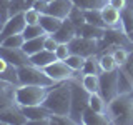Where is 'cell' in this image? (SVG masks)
<instances>
[{"label":"cell","mask_w":133,"mask_h":125,"mask_svg":"<svg viewBox=\"0 0 133 125\" xmlns=\"http://www.w3.org/2000/svg\"><path fill=\"white\" fill-rule=\"evenodd\" d=\"M85 60H87V58H85V57H82V55H77V53H70V55L66 57L63 62L73 70V72H78V70H82V68H83V65H85Z\"/></svg>","instance_id":"f546056e"},{"label":"cell","mask_w":133,"mask_h":125,"mask_svg":"<svg viewBox=\"0 0 133 125\" xmlns=\"http://www.w3.org/2000/svg\"><path fill=\"white\" fill-rule=\"evenodd\" d=\"M72 2L82 10H102L108 3V0H72Z\"/></svg>","instance_id":"cb8c5ba5"},{"label":"cell","mask_w":133,"mask_h":125,"mask_svg":"<svg viewBox=\"0 0 133 125\" xmlns=\"http://www.w3.org/2000/svg\"><path fill=\"white\" fill-rule=\"evenodd\" d=\"M43 70H45V73H47L48 77H52L55 82L68 80V78H73V75H75V72L65 64L63 60H57V62H53V64H50V65H47V67H43Z\"/></svg>","instance_id":"30bf717a"},{"label":"cell","mask_w":133,"mask_h":125,"mask_svg":"<svg viewBox=\"0 0 133 125\" xmlns=\"http://www.w3.org/2000/svg\"><path fill=\"white\" fill-rule=\"evenodd\" d=\"M110 123L131 125L133 123V93H120L107 103Z\"/></svg>","instance_id":"7a4b0ae2"},{"label":"cell","mask_w":133,"mask_h":125,"mask_svg":"<svg viewBox=\"0 0 133 125\" xmlns=\"http://www.w3.org/2000/svg\"><path fill=\"white\" fill-rule=\"evenodd\" d=\"M105 32H107V28L97 27V25H91V23H85L80 28L78 35H83V37H87V39H93V40H103Z\"/></svg>","instance_id":"44dd1931"},{"label":"cell","mask_w":133,"mask_h":125,"mask_svg":"<svg viewBox=\"0 0 133 125\" xmlns=\"http://www.w3.org/2000/svg\"><path fill=\"white\" fill-rule=\"evenodd\" d=\"M0 122L7 125H23L28 122V118L25 117L18 103H14L12 107H8L7 110H3L0 114Z\"/></svg>","instance_id":"7c38bea8"},{"label":"cell","mask_w":133,"mask_h":125,"mask_svg":"<svg viewBox=\"0 0 133 125\" xmlns=\"http://www.w3.org/2000/svg\"><path fill=\"white\" fill-rule=\"evenodd\" d=\"M40 12L35 10L33 7H30L27 12H25V20H27V23H38L40 22Z\"/></svg>","instance_id":"8d00e7d4"},{"label":"cell","mask_w":133,"mask_h":125,"mask_svg":"<svg viewBox=\"0 0 133 125\" xmlns=\"http://www.w3.org/2000/svg\"><path fill=\"white\" fill-rule=\"evenodd\" d=\"M122 68H123L125 72H127V73H128V75H130V77L133 78V50L130 52V55H128L127 62H125V64L122 65Z\"/></svg>","instance_id":"ab89813d"},{"label":"cell","mask_w":133,"mask_h":125,"mask_svg":"<svg viewBox=\"0 0 133 125\" xmlns=\"http://www.w3.org/2000/svg\"><path fill=\"white\" fill-rule=\"evenodd\" d=\"M83 14H85V20H87V23L97 25V27H102V28H108V27H107V23L103 22L102 10H83Z\"/></svg>","instance_id":"4316f807"},{"label":"cell","mask_w":133,"mask_h":125,"mask_svg":"<svg viewBox=\"0 0 133 125\" xmlns=\"http://www.w3.org/2000/svg\"><path fill=\"white\" fill-rule=\"evenodd\" d=\"M50 123H58V125H65V123H75L70 115H52L50 117Z\"/></svg>","instance_id":"f35d334b"},{"label":"cell","mask_w":133,"mask_h":125,"mask_svg":"<svg viewBox=\"0 0 133 125\" xmlns=\"http://www.w3.org/2000/svg\"><path fill=\"white\" fill-rule=\"evenodd\" d=\"M25 43V37L22 33H15V35H10L7 37V39H3L0 42V45H3V47H10V48H22Z\"/></svg>","instance_id":"f1b7e54d"},{"label":"cell","mask_w":133,"mask_h":125,"mask_svg":"<svg viewBox=\"0 0 133 125\" xmlns=\"http://www.w3.org/2000/svg\"><path fill=\"white\" fill-rule=\"evenodd\" d=\"M57 47H58V42L53 39V35H48V33H47V37H45V48L55 52Z\"/></svg>","instance_id":"b9f144b4"},{"label":"cell","mask_w":133,"mask_h":125,"mask_svg":"<svg viewBox=\"0 0 133 125\" xmlns=\"http://www.w3.org/2000/svg\"><path fill=\"white\" fill-rule=\"evenodd\" d=\"M25 25H27V20H25V14H18V15H12L10 18L3 23V28L0 32V42L3 39L10 35H15V33H22Z\"/></svg>","instance_id":"8fae6325"},{"label":"cell","mask_w":133,"mask_h":125,"mask_svg":"<svg viewBox=\"0 0 133 125\" xmlns=\"http://www.w3.org/2000/svg\"><path fill=\"white\" fill-rule=\"evenodd\" d=\"M33 2H35V0H28V3H30V5H32V3H33Z\"/></svg>","instance_id":"bcb514c9"},{"label":"cell","mask_w":133,"mask_h":125,"mask_svg":"<svg viewBox=\"0 0 133 125\" xmlns=\"http://www.w3.org/2000/svg\"><path fill=\"white\" fill-rule=\"evenodd\" d=\"M18 72V82L20 85H40V87H53L55 80L45 73L43 68L35 65H23L17 68Z\"/></svg>","instance_id":"277c9868"},{"label":"cell","mask_w":133,"mask_h":125,"mask_svg":"<svg viewBox=\"0 0 133 125\" xmlns=\"http://www.w3.org/2000/svg\"><path fill=\"white\" fill-rule=\"evenodd\" d=\"M7 92H8V90H0V114H2L3 110H7L8 107L14 105L15 97H10ZM15 103H17V102H15Z\"/></svg>","instance_id":"d590c367"},{"label":"cell","mask_w":133,"mask_h":125,"mask_svg":"<svg viewBox=\"0 0 133 125\" xmlns=\"http://www.w3.org/2000/svg\"><path fill=\"white\" fill-rule=\"evenodd\" d=\"M82 123L85 125H107L110 123V118L105 112H97L93 108L87 107L85 112H83V117H82Z\"/></svg>","instance_id":"9a60e30c"},{"label":"cell","mask_w":133,"mask_h":125,"mask_svg":"<svg viewBox=\"0 0 133 125\" xmlns=\"http://www.w3.org/2000/svg\"><path fill=\"white\" fill-rule=\"evenodd\" d=\"M120 93H133V78L122 67H118V95Z\"/></svg>","instance_id":"7402d4cb"},{"label":"cell","mask_w":133,"mask_h":125,"mask_svg":"<svg viewBox=\"0 0 133 125\" xmlns=\"http://www.w3.org/2000/svg\"><path fill=\"white\" fill-rule=\"evenodd\" d=\"M14 85H10L8 82H5V80H2L0 78V90H8V89H12Z\"/></svg>","instance_id":"ee69618b"},{"label":"cell","mask_w":133,"mask_h":125,"mask_svg":"<svg viewBox=\"0 0 133 125\" xmlns=\"http://www.w3.org/2000/svg\"><path fill=\"white\" fill-rule=\"evenodd\" d=\"M98 64H100V68H102L103 72H111V70L118 68V64L115 62L113 55H110V53H103V55L98 58Z\"/></svg>","instance_id":"4dcf8cb0"},{"label":"cell","mask_w":133,"mask_h":125,"mask_svg":"<svg viewBox=\"0 0 133 125\" xmlns=\"http://www.w3.org/2000/svg\"><path fill=\"white\" fill-rule=\"evenodd\" d=\"M111 55H113L115 62L118 64V67H122L125 62H127V58H128V55H130V52H128V50L125 48V47H122V45H116Z\"/></svg>","instance_id":"836d02e7"},{"label":"cell","mask_w":133,"mask_h":125,"mask_svg":"<svg viewBox=\"0 0 133 125\" xmlns=\"http://www.w3.org/2000/svg\"><path fill=\"white\" fill-rule=\"evenodd\" d=\"M108 5L118 8V10H123V8L127 7V2H125V0H108Z\"/></svg>","instance_id":"7bdbcfd3"},{"label":"cell","mask_w":133,"mask_h":125,"mask_svg":"<svg viewBox=\"0 0 133 125\" xmlns=\"http://www.w3.org/2000/svg\"><path fill=\"white\" fill-rule=\"evenodd\" d=\"M32 5L28 3V0H10V17L12 15H18L25 14Z\"/></svg>","instance_id":"1f68e13d"},{"label":"cell","mask_w":133,"mask_h":125,"mask_svg":"<svg viewBox=\"0 0 133 125\" xmlns=\"http://www.w3.org/2000/svg\"><path fill=\"white\" fill-rule=\"evenodd\" d=\"M70 102H72V83H70L68 78V80L58 83V85L50 87L42 103L53 115H68Z\"/></svg>","instance_id":"6da1fadb"},{"label":"cell","mask_w":133,"mask_h":125,"mask_svg":"<svg viewBox=\"0 0 133 125\" xmlns=\"http://www.w3.org/2000/svg\"><path fill=\"white\" fill-rule=\"evenodd\" d=\"M82 85L85 87L90 93H97L100 90V78L98 73H85V77L82 78Z\"/></svg>","instance_id":"d4e9b609"},{"label":"cell","mask_w":133,"mask_h":125,"mask_svg":"<svg viewBox=\"0 0 133 125\" xmlns=\"http://www.w3.org/2000/svg\"><path fill=\"white\" fill-rule=\"evenodd\" d=\"M0 78L5 80V82H8L10 85H20L17 67H14L12 64H8L3 57H0Z\"/></svg>","instance_id":"2e32d148"},{"label":"cell","mask_w":133,"mask_h":125,"mask_svg":"<svg viewBox=\"0 0 133 125\" xmlns=\"http://www.w3.org/2000/svg\"><path fill=\"white\" fill-rule=\"evenodd\" d=\"M20 108L25 114V117L28 118V122H35V123H50V117L53 115L43 103L27 105V107H20Z\"/></svg>","instance_id":"9c48e42d"},{"label":"cell","mask_w":133,"mask_h":125,"mask_svg":"<svg viewBox=\"0 0 133 125\" xmlns=\"http://www.w3.org/2000/svg\"><path fill=\"white\" fill-rule=\"evenodd\" d=\"M70 83H72V102H70L68 115L75 123H82L83 112H85V108L88 107V102H90V92L78 82L72 80V78H70Z\"/></svg>","instance_id":"3957f363"},{"label":"cell","mask_w":133,"mask_h":125,"mask_svg":"<svg viewBox=\"0 0 133 125\" xmlns=\"http://www.w3.org/2000/svg\"><path fill=\"white\" fill-rule=\"evenodd\" d=\"M50 87H40V85H20L14 92L15 102L20 107L27 105H38L43 102L45 95H47Z\"/></svg>","instance_id":"5b68a950"},{"label":"cell","mask_w":133,"mask_h":125,"mask_svg":"<svg viewBox=\"0 0 133 125\" xmlns=\"http://www.w3.org/2000/svg\"><path fill=\"white\" fill-rule=\"evenodd\" d=\"M66 18H68L70 22H72L75 27H77V30H78V32H80V28L87 23L83 10H82V8H78V7H75V5H73L72 10H70V14H68V17H66Z\"/></svg>","instance_id":"484cf974"},{"label":"cell","mask_w":133,"mask_h":125,"mask_svg":"<svg viewBox=\"0 0 133 125\" xmlns=\"http://www.w3.org/2000/svg\"><path fill=\"white\" fill-rule=\"evenodd\" d=\"M32 7L35 8V10H38L40 14H47V8H48V2H47V0H35V2L32 3Z\"/></svg>","instance_id":"60d3db41"},{"label":"cell","mask_w":133,"mask_h":125,"mask_svg":"<svg viewBox=\"0 0 133 125\" xmlns=\"http://www.w3.org/2000/svg\"><path fill=\"white\" fill-rule=\"evenodd\" d=\"M55 55H57L58 60H65V58L70 55L68 43H58V47H57V50H55Z\"/></svg>","instance_id":"74e56055"},{"label":"cell","mask_w":133,"mask_h":125,"mask_svg":"<svg viewBox=\"0 0 133 125\" xmlns=\"http://www.w3.org/2000/svg\"><path fill=\"white\" fill-rule=\"evenodd\" d=\"M47 2H48V3H50V2H53V0H47Z\"/></svg>","instance_id":"7dc6e473"},{"label":"cell","mask_w":133,"mask_h":125,"mask_svg":"<svg viewBox=\"0 0 133 125\" xmlns=\"http://www.w3.org/2000/svg\"><path fill=\"white\" fill-rule=\"evenodd\" d=\"M68 48H70V53H77V55H82V57H91V55H97L98 53V40H93V39H87L83 35H77L75 39H72L68 42Z\"/></svg>","instance_id":"52a82bcc"},{"label":"cell","mask_w":133,"mask_h":125,"mask_svg":"<svg viewBox=\"0 0 133 125\" xmlns=\"http://www.w3.org/2000/svg\"><path fill=\"white\" fill-rule=\"evenodd\" d=\"M88 107L90 108H93V110H97V112H105V108H107V102L103 100V97L98 93H90V102H88Z\"/></svg>","instance_id":"d6a6232c"},{"label":"cell","mask_w":133,"mask_h":125,"mask_svg":"<svg viewBox=\"0 0 133 125\" xmlns=\"http://www.w3.org/2000/svg\"><path fill=\"white\" fill-rule=\"evenodd\" d=\"M120 14H122V10H118V8L111 7V5H107L102 8V17H103V22L107 23V27H116V25L120 23Z\"/></svg>","instance_id":"d6986e66"},{"label":"cell","mask_w":133,"mask_h":125,"mask_svg":"<svg viewBox=\"0 0 133 125\" xmlns=\"http://www.w3.org/2000/svg\"><path fill=\"white\" fill-rule=\"evenodd\" d=\"M62 22H63V20L58 18V17H53V15H50V14H42L38 23L43 27V30L47 32L48 35H52V33H55L58 28H60Z\"/></svg>","instance_id":"ac0fdd59"},{"label":"cell","mask_w":133,"mask_h":125,"mask_svg":"<svg viewBox=\"0 0 133 125\" xmlns=\"http://www.w3.org/2000/svg\"><path fill=\"white\" fill-rule=\"evenodd\" d=\"M2 28H3V23H2V22H0V32H2Z\"/></svg>","instance_id":"f6af8a7d"},{"label":"cell","mask_w":133,"mask_h":125,"mask_svg":"<svg viewBox=\"0 0 133 125\" xmlns=\"http://www.w3.org/2000/svg\"><path fill=\"white\" fill-rule=\"evenodd\" d=\"M43 27L40 23H27L22 32V35L25 37V40H30V39H35V37H40V35H45Z\"/></svg>","instance_id":"83f0119b"},{"label":"cell","mask_w":133,"mask_h":125,"mask_svg":"<svg viewBox=\"0 0 133 125\" xmlns=\"http://www.w3.org/2000/svg\"><path fill=\"white\" fill-rule=\"evenodd\" d=\"M120 23H122L127 37L133 42V8H127V7L123 8L122 14H120Z\"/></svg>","instance_id":"ffe728a7"},{"label":"cell","mask_w":133,"mask_h":125,"mask_svg":"<svg viewBox=\"0 0 133 125\" xmlns=\"http://www.w3.org/2000/svg\"><path fill=\"white\" fill-rule=\"evenodd\" d=\"M95 55H91V57H87V60H85V65H83V73H100L102 72V68H100V64L97 60L93 58Z\"/></svg>","instance_id":"e575fe53"},{"label":"cell","mask_w":133,"mask_h":125,"mask_svg":"<svg viewBox=\"0 0 133 125\" xmlns=\"http://www.w3.org/2000/svg\"><path fill=\"white\" fill-rule=\"evenodd\" d=\"M0 57H3L8 64H12L17 68L23 65H32L30 55L27 52H23V48H10V47L0 45Z\"/></svg>","instance_id":"ba28073f"},{"label":"cell","mask_w":133,"mask_h":125,"mask_svg":"<svg viewBox=\"0 0 133 125\" xmlns=\"http://www.w3.org/2000/svg\"><path fill=\"white\" fill-rule=\"evenodd\" d=\"M57 60H58V58H57V55H55V52L47 50V48H43V50H40V52H37V53H33V55H30L32 65L40 67V68H43V67L53 64V62H57Z\"/></svg>","instance_id":"e0dca14e"},{"label":"cell","mask_w":133,"mask_h":125,"mask_svg":"<svg viewBox=\"0 0 133 125\" xmlns=\"http://www.w3.org/2000/svg\"><path fill=\"white\" fill-rule=\"evenodd\" d=\"M100 90L98 93L103 97V100L108 103L111 102L116 95H118V68L111 70V72H100Z\"/></svg>","instance_id":"8992f818"},{"label":"cell","mask_w":133,"mask_h":125,"mask_svg":"<svg viewBox=\"0 0 133 125\" xmlns=\"http://www.w3.org/2000/svg\"><path fill=\"white\" fill-rule=\"evenodd\" d=\"M73 8V2L72 0H53V2L48 3V8H47V14L53 15V17H58V18H66L70 14V10Z\"/></svg>","instance_id":"5bb4252c"},{"label":"cell","mask_w":133,"mask_h":125,"mask_svg":"<svg viewBox=\"0 0 133 125\" xmlns=\"http://www.w3.org/2000/svg\"><path fill=\"white\" fill-rule=\"evenodd\" d=\"M52 35H53V39H55L58 43H68L72 39H75V37L78 35V30L68 18H63L60 28H58L55 33H52Z\"/></svg>","instance_id":"4fadbf2b"},{"label":"cell","mask_w":133,"mask_h":125,"mask_svg":"<svg viewBox=\"0 0 133 125\" xmlns=\"http://www.w3.org/2000/svg\"><path fill=\"white\" fill-rule=\"evenodd\" d=\"M45 37H47V33L40 35V37H35V39H30V40H25V43L22 47L23 52H27L28 55H33V53L43 50L45 48Z\"/></svg>","instance_id":"603a6c76"}]
</instances>
